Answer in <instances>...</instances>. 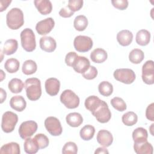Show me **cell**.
<instances>
[{
	"label": "cell",
	"instance_id": "cell-26",
	"mask_svg": "<svg viewBox=\"0 0 154 154\" xmlns=\"http://www.w3.org/2000/svg\"><path fill=\"white\" fill-rule=\"evenodd\" d=\"M18 43L15 39H8L4 43L2 52L7 55L13 54L17 49Z\"/></svg>",
	"mask_w": 154,
	"mask_h": 154
},
{
	"label": "cell",
	"instance_id": "cell-21",
	"mask_svg": "<svg viewBox=\"0 0 154 154\" xmlns=\"http://www.w3.org/2000/svg\"><path fill=\"white\" fill-rule=\"evenodd\" d=\"M108 57L107 52L102 48H96L90 54V58L94 63H102Z\"/></svg>",
	"mask_w": 154,
	"mask_h": 154
},
{
	"label": "cell",
	"instance_id": "cell-4",
	"mask_svg": "<svg viewBox=\"0 0 154 154\" xmlns=\"http://www.w3.org/2000/svg\"><path fill=\"white\" fill-rule=\"evenodd\" d=\"M18 122V116L11 111L4 112L2 116L1 128L5 133H10L14 131L16 125Z\"/></svg>",
	"mask_w": 154,
	"mask_h": 154
},
{
	"label": "cell",
	"instance_id": "cell-44",
	"mask_svg": "<svg viewBox=\"0 0 154 154\" xmlns=\"http://www.w3.org/2000/svg\"><path fill=\"white\" fill-rule=\"evenodd\" d=\"M146 118L152 121H154V103H152L146 108Z\"/></svg>",
	"mask_w": 154,
	"mask_h": 154
},
{
	"label": "cell",
	"instance_id": "cell-46",
	"mask_svg": "<svg viewBox=\"0 0 154 154\" xmlns=\"http://www.w3.org/2000/svg\"><path fill=\"white\" fill-rule=\"evenodd\" d=\"M11 2V0H1L0 3H1V10L0 11H3L5 10L9 5V4Z\"/></svg>",
	"mask_w": 154,
	"mask_h": 154
},
{
	"label": "cell",
	"instance_id": "cell-47",
	"mask_svg": "<svg viewBox=\"0 0 154 154\" xmlns=\"http://www.w3.org/2000/svg\"><path fill=\"white\" fill-rule=\"evenodd\" d=\"M0 93H1V103H2L6 99L7 93H6L5 91L2 88H0Z\"/></svg>",
	"mask_w": 154,
	"mask_h": 154
},
{
	"label": "cell",
	"instance_id": "cell-50",
	"mask_svg": "<svg viewBox=\"0 0 154 154\" xmlns=\"http://www.w3.org/2000/svg\"><path fill=\"white\" fill-rule=\"evenodd\" d=\"M1 74H2V75H1V81H2L3 80V79L5 78V74H4V72H3V70H1Z\"/></svg>",
	"mask_w": 154,
	"mask_h": 154
},
{
	"label": "cell",
	"instance_id": "cell-10",
	"mask_svg": "<svg viewBox=\"0 0 154 154\" xmlns=\"http://www.w3.org/2000/svg\"><path fill=\"white\" fill-rule=\"evenodd\" d=\"M37 123L33 120H28L21 123L19 128V134L22 139L31 137L37 131Z\"/></svg>",
	"mask_w": 154,
	"mask_h": 154
},
{
	"label": "cell",
	"instance_id": "cell-3",
	"mask_svg": "<svg viewBox=\"0 0 154 154\" xmlns=\"http://www.w3.org/2000/svg\"><path fill=\"white\" fill-rule=\"evenodd\" d=\"M22 48L26 52H32L36 48L35 36L31 28H25L20 32Z\"/></svg>",
	"mask_w": 154,
	"mask_h": 154
},
{
	"label": "cell",
	"instance_id": "cell-14",
	"mask_svg": "<svg viewBox=\"0 0 154 154\" xmlns=\"http://www.w3.org/2000/svg\"><path fill=\"white\" fill-rule=\"evenodd\" d=\"M45 90L46 93L52 96L57 95L60 88V81L55 78H50L46 80Z\"/></svg>",
	"mask_w": 154,
	"mask_h": 154
},
{
	"label": "cell",
	"instance_id": "cell-27",
	"mask_svg": "<svg viewBox=\"0 0 154 154\" xmlns=\"http://www.w3.org/2000/svg\"><path fill=\"white\" fill-rule=\"evenodd\" d=\"M20 153L19 144L15 142H11L3 145L0 150V153L19 154Z\"/></svg>",
	"mask_w": 154,
	"mask_h": 154
},
{
	"label": "cell",
	"instance_id": "cell-31",
	"mask_svg": "<svg viewBox=\"0 0 154 154\" xmlns=\"http://www.w3.org/2000/svg\"><path fill=\"white\" fill-rule=\"evenodd\" d=\"M144 58V52L140 49H134L129 54V60L133 64L140 63L143 60Z\"/></svg>",
	"mask_w": 154,
	"mask_h": 154
},
{
	"label": "cell",
	"instance_id": "cell-29",
	"mask_svg": "<svg viewBox=\"0 0 154 154\" xmlns=\"http://www.w3.org/2000/svg\"><path fill=\"white\" fill-rule=\"evenodd\" d=\"M95 133V128L90 125L84 126L80 130L79 135L81 138L84 141H88L92 139Z\"/></svg>",
	"mask_w": 154,
	"mask_h": 154
},
{
	"label": "cell",
	"instance_id": "cell-12",
	"mask_svg": "<svg viewBox=\"0 0 154 154\" xmlns=\"http://www.w3.org/2000/svg\"><path fill=\"white\" fill-rule=\"evenodd\" d=\"M54 25V20L52 17H48L37 22L35 29L40 35H46L52 31Z\"/></svg>",
	"mask_w": 154,
	"mask_h": 154
},
{
	"label": "cell",
	"instance_id": "cell-28",
	"mask_svg": "<svg viewBox=\"0 0 154 154\" xmlns=\"http://www.w3.org/2000/svg\"><path fill=\"white\" fill-rule=\"evenodd\" d=\"M102 101V100H100L96 96H88L85 100V107L91 112H93L101 103Z\"/></svg>",
	"mask_w": 154,
	"mask_h": 154
},
{
	"label": "cell",
	"instance_id": "cell-48",
	"mask_svg": "<svg viewBox=\"0 0 154 154\" xmlns=\"http://www.w3.org/2000/svg\"><path fill=\"white\" fill-rule=\"evenodd\" d=\"M109 152L105 147H98L94 152L95 154L97 153H108Z\"/></svg>",
	"mask_w": 154,
	"mask_h": 154
},
{
	"label": "cell",
	"instance_id": "cell-36",
	"mask_svg": "<svg viewBox=\"0 0 154 154\" xmlns=\"http://www.w3.org/2000/svg\"><path fill=\"white\" fill-rule=\"evenodd\" d=\"M19 61L17 59L13 58L7 60L4 64L5 69L8 72L10 73H13L18 71L19 69Z\"/></svg>",
	"mask_w": 154,
	"mask_h": 154
},
{
	"label": "cell",
	"instance_id": "cell-42",
	"mask_svg": "<svg viewBox=\"0 0 154 154\" xmlns=\"http://www.w3.org/2000/svg\"><path fill=\"white\" fill-rule=\"evenodd\" d=\"M111 3L115 8L120 10H125L128 6V1L127 0H112Z\"/></svg>",
	"mask_w": 154,
	"mask_h": 154
},
{
	"label": "cell",
	"instance_id": "cell-8",
	"mask_svg": "<svg viewBox=\"0 0 154 154\" xmlns=\"http://www.w3.org/2000/svg\"><path fill=\"white\" fill-rule=\"evenodd\" d=\"M45 126L47 131L52 136H59L63 132L60 120L55 117H48L45 120Z\"/></svg>",
	"mask_w": 154,
	"mask_h": 154
},
{
	"label": "cell",
	"instance_id": "cell-45",
	"mask_svg": "<svg viewBox=\"0 0 154 154\" xmlns=\"http://www.w3.org/2000/svg\"><path fill=\"white\" fill-rule=\"evenodd\" d=\"M73 14H74V12H73L72 10H70L67 6L61 8V10L59 11L60 16L63 17H64V18L70 17L72 16H73Z\"/></svg>",
	"mask_w": 154,
	"mask_h": 154
},
{
	"label": "cell",
	"instance_id": "cell-40",
	"mask_svg": "<svg viewBox=\"0 0 154 154\" xmlns=\"http://www.w3.org/2000/svg\"><path fill=\"white\" fill-rule=\"evenodd\" d=\"M82 76L88 80H91L94 79L97 75V69L93 66H90V67L88 69V70L83 73Z\"/></svg>",
	"mask_w": 154,
	"mask_h": 154
},
{
	"label": "cell",
	"instance_id": "cell-38",
	"mask_svg": "<svg viewBox=\"0 0 154 154\" xmlns=\"http://www.w3.org/2000/svg\"><path fill=\"white\" fill-rule=\"evenodd\" d=\"M34 139L38 145L40 149H45L49 145V139L43 134H38L35 135Z\"/></svg>",
	"mask_w": 154,
	"mask_h": 154
},
{
	"label": "cell",
	"instance_id": "cell-1",
	"mask_svg": "<svg viewBox=\"0 0 154 154\" xmlns=\"http://www.w3.org/2000/svg\"><path fill=\"white\" fill-rule=\"evenodd\" d=\"M25 88L26 96L30 100H37L42 95L41 82L37 78H30L26 79Z\"/></svg>",
	"mask_w": 154,
	"mask_h": 154
},
{
	"label": "cell",
	"instance_id": "cell-6",
	"mask_svg": "<svg viewBox=\"0 0 154 154\" xmlns=\"http://www.w3.org/2000/svg\"><path fill=\"white\" fill-rule=\"evenodd\" d=\"M91 114L96 119L97 122L101 123L108 122L111 117V112L108 108V104L103 100L102 101L101 103Z\"/></svg>",
	"mask_w": 154,
	"mask_h": 154
},
{
	"label": "cell",
	"instance_id": "cell-16",
	"mask_svg": "<svg viewBox=\"0 0 154 154\" xmlns=\"http://www.w3.org/2000/svg\"><path fill=\"white\" fill-rule=\"evenodd\" d=\"M40 48L47 52H52L54 51L57 47V43L54 38L50 36H44L40 39Z\"/></svg>",
	"mask_w": 154,
	"mask_h": 154
},
{
	"label": "cell",
	"instance_id": "cell-15",
	"mask_svg": "<svg viewBox=\"0 0 154 154\" xmlns=\"http://www.w3.org/2000/svg\"><path fill=\"white\" fill-rule=\"evenodd\" d=\"M96 139L98 143L105 147H109L113 142L112 135L105 129H102L98 132Z\"/></svg>",
	"mask_w": 154,
	"mask_h": 154
},
{
	"label": "cell",
	"instance_id": "cell-35",
	"mask_svg": "<svg viewBox=\"0 0 154 154\" xmlns=\"http://www.w3.org/2000/svg\"><path fill=\"white\" fill-rule=\"evenodd\" d=\"M99 93L103 96H109L113 91V86L108 81H102L98 85Z\"/></svg>",
	"mask_w": 154,
	"mask_h": 154
},
{
	"label": "cell",
	"instance_id": "cell-23",
	"mask_svg": "<svg viewBox=\"0 0 154 154\" xmlns=\"http://www.w3.org/2000/svg\"><path fill=\"white\" fill-rule=\"evenodd\" d=\"M147 131L142 127L136 128L132 132V138L134 143H140L147 141Z\"/></svg>",
	"mask_w": 154,
	"mask_h": 154
},
{
	"label": "cell",
	"instance_id": "cell-9",
	"mask_svg": "<svg viewBox=\"0 0 154 154\" xmlns=\"http://www.w3.org/2000/svg\"><path fill=\"white\" fill-rule=\"evenodd\" d=\"M93 40L88 36L78 35L73 41L75 49L79 52H85L90 51L93 47Z\"/></svg>",
	"mask_w": 154,
	"mask_h": 154
},
{
	"label": "cell",
	"instance_id": "cell-17",
	"mask_svg": "<svg viewBox=\"0 0 154 154\" xmlns=\"http://www.w3.org/2000/svg\"><path fill=\"white\" fill-rule=\"evenodd\" d=\"M133 34L128 29H123L119 31L117 34V40L123 46H129L132 42Z\"/></svg>",
	"mask_w": 154,
	"mask_h": 154
},
{
	"label": "cell",
	"instance_id": "cell-7",
	"mask_svg": "<svg viewBox=\"0 0 154 154\" xmlns=\"http://www.w3.org/2000/svg\"><path fill=\"white\" fill-rule=\"evenodd\" d=\"M113 76L117 81L126 84H132L136 78L135 72L132 69L127 68L116 69Z\"/></svg>",
	"mask_w": 154,
	"mask_h": 154
},
{
	"label": "cell",
	"instance_id": "cell-11",
	"mask_svg": "<svg viewBox=\"0 0 154 154\" xmlns=\"http://www.w3.org/2000/svg\"><path fill=\"white\" fill-rule=\"evenodd\" d=\"M142 79L144 83L148 85L154 83V67L152 60H148L143 65Z\"/></svg>",
	"mask_w": 154,
	"mask_h": 154
},
{
	"label": "cell",
	"instance_id": "cell-30",
	"mask_svg": "<svg viewBox=\"0 0 154 154\" xmlns=\"http://www.w3.org/2000/svg\"><path fill=\"white\" fill-rule=\"evenodd\" d=\"M24 86L25 85L22 81L19 78H13L9 81L8 84V89L13 93H20Z\"/></svg>",
	"mask_w": 154,
	"mask_h": 154
},
{
	"label": "cell",
	"instance_id": "cell-41",
	"mask_svg": "<svg viewBox=\"0 0 154 154\" xmlns=\"http://www.w3.org/2000/svg\"><path fill=\"white\" fill-rule=\"evenodd\" d=\"M82 0H69L68 1L67 7L73 12L79 10L83 5Z\"/></svg>",
	"mask_w": 154,
	"mask_h": 154
},
{
	"label": "cell",
	"instance_id": "cell-13",
	"mask_svg": "<svg viewBox=\"0 0 154 154\" xmlns=\"http://www.w3.org/2000/svg\"><path fill=\"white\" fill-rule=\"evenodd\" d=\"M90 66V63L88 58L83 56H78L72 67L76 72L82 74L88 70Z\"/></svg>",
	"mask_w": 154,
	"mask_h": 154
},
{
	"label": "cell",
	"instance_id": "cell-49",
	"mask_svg": "<svg viewBox=\"0 0 154 154\" xmlns=\"http://www.w3.org/2000/svg\"><path fill=\"white\" fill-rule=\"evenodd\" d=\"M153 125H154V124L153 123H152V125H151V126H150V134H152V136H153Z\"/></svg>",
	"mask_w": 154,
	"mask_h": 154
},
{
	"label": "cell",
	"instance_id": "cell-33",
	"mask_svg": "<svg viewBox=\"0 0 154 154\" xmlns=\"http://www.w3.org/2000/svg\"><path fill=\"white\" fill-rule=\"evenodd\" d=\"M88 25V19L84 15L77 16L73 22L75 28L79 31H84Z\"/></svg>",
	"mask_w": 154,
	"mask_h": 154
},
{
	"label": "cell",
	"instance_id": "cell-20",
	"mask_svg": "<svg viewBox=\"0 0 154 154\" xmlns=\"http://www.w3.org/2000/svg\"><path fill=\"white\" fill-rule=\"evenodd\" d=\"M134 149L137 154H152L153 146L147 141L134 144Z\"/></svg>",
	"mask_w": 154,
	"mask_h": 154
},
{
	"label": "cell",
	"instance_id": "cell-24",
	"mask_svg": "<svg viewBox=\"0 0 154 154\" xmlns=\"http://www.w3.org/2000/svg\"><path fill=\"white\" fill-rule=\"evenodd\" d=\"M135 40L138 45L140 46L147 45L150 40V33L146 29H141L136 34Z\"/></svg>",
	"mask_w": 154,
	"mask_h": 154
},
{
	"label": "cell",
	"instance_id": "cell-2",
	"mask_svg": "<svg viewBox=\"0 0 154 154\" xmlns=\"http://www.w3.org/2000/svg\"><path fill=\"white\" fill-rule=\"evenodd\" d=\"M6 23L11 29H17L24 23L23 11L19 8H11L7 14Z\"/></svg>",
	"mask_w": 154,
	"mask_h": 154
},
{
	"label": "cell",
	"instance_id": "cell-32",
	"mask_svg": "<svg viewBox=\"0 0 154 154\" xmlns=\"http://www.w3.org/2000/svg\"><path fill=\"white\" fill-rule=\"evenodd\" d=\"M37 69L36 63L32 60H28L24 61L22 64V72L26 75H29L34 73Z\"/></svg>",
	"mask_w": 154,
	"mask_h": 154
},
{
	"label": "cell",
	"instance_id": "cell-5",
	"mask_svg": "<svg viewBox=\"0 0 154 154\" xmlns=\"http://www.w3.org/2000/svg\"><path fill=\"white\" fill-rule=\"evenodd\" d=\"M60 101L69 109L76 108L79 105V97L71 90H65L62 92Z\"/></svg>",
	"mask_w": 154,
	"mask_h": 154
},
{
	"label": "cell",
	"instance_id": "cell-39",
	"mask_svg": "<svg viewBox=\"0 0 154 154\" xmlns=\"http://www.w3.org/2000/svg\"><path fill=\"white\" fill-rule=\"evenodd\" d=\"M78 152L77 145L72 141L66 143L62 149V153L63 154H76Z\"/></svg>",
	"mask_w": 154,
	"mask_h": 154
},
{
	"label": "cell",
	"instance_id": "cell-43",
	"mask_svg": "<svg viewBox=\"0 0 154 154\" xmlns=\"http://www.w3.org/2000/svg\"><path fill=\"white\" fill-rule=\"evenodd\" d=\"M78 54L75 52H69L67 53L65 57V63L68 66H72V64L78 57Z\"/></svg>",
	"mask_w": 154,
	"mask_h": 154
},
{
	"label": "cell",
	"instance_id": "cell-25",
	"mask_svg": "<svg viewBox=\"0 0 154 154\" xmlns=\"http://www.w3.org/2000/svg\"><path fill=\"white\" fill-rule=\"evenodd\" d=\"M23 147L25 152L28 154H34L37 153L40 149L34 138H31L30 137L25 139Z\"/></svg>",
	"mask_w": 154,
	"mask_h": 154
},
{
	"label": "cell",
	"instance_id": "cell-34",
	"mask_svg": "<svg viewBox=\"0 0 154 154\" xmlns=\"http://www.w3.org/2000/svg\"><path fill=\"white\" fill-rule=\"evenodd\" d=\"M122 120L126 126H131L137 123L138 121V116L134 112L129 111L123 115Z\"/></svg>",
	"mask_w": 154,
	"mask_h": 154
},
{
	"label": "cell",
	"instance_id": "cell-37",
	"mask_svg": "<svg viewBox=\"0 0 154 154\" xmlns=\"http://www.w3.org/2000/svg\"><path fill=\"white\" fill-rule=\"evenodd\" d=\"M111 104L114 109L121 112L125 111L127 108L125 102L119 97H113L111 100Z\"/></svg>",
	"mask_w": 154,
	"mask_h": 154
},
{
	"label": "cell",
	"instance_id": "cell-22",
	"mask_svg": "<svg viewBox=\"0 0 154 154\" xmlns=\"http://www.w3.org/2000/svg\"><path fill=\"white\" fill-rule=\"evenodd\" d=\"M66 120L68 125L76 128L79 126L83 122L82 116L78 112H71L66 116Z\"/></svg>",
	"mask_w": 154,
	"mask_h": 154
},
{
	"label": "cell",
	"instance_id": "cell-18",
	"mask_svg": "<svg viewBox=\"0 0 154 154\" xmlns=\"http://www.w3.org/2000/svg\"><path fill=\"white\" fill-rule=\"evenodd\" d=\"M34 3L40 14L43 15H46L51 13L52 10V5L50 1L35 0Z\"/></svg>",
	"mask_w": 154,
	"mask_h": 154
},
{
	"label": "cell",
	"instance_id": "cell-19",
	"mask_svg": "<svg viewBox=\"0 0 154 154\" xmlns=\"http://www.w3.org/2000/svg\"><path fill=\"white\" fill-rule=\"evenodd\" d=\"M10 105L15 111L21 112L23 111L26 106V102L22 96H13L10 100Z\"/></svg>",
	"mask_w": 154,
	"mask_h": 154
}]
</instances>
